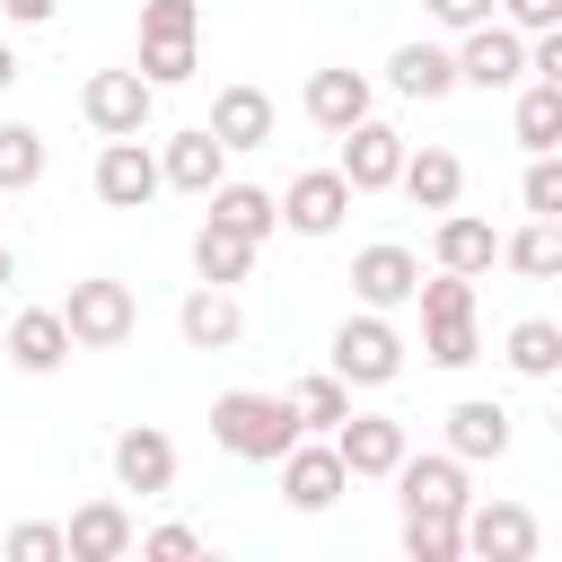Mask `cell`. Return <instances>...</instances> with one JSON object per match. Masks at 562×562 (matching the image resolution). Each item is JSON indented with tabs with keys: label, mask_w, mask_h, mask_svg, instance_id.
<instances>
[{
	"label": "cell",
	"mask_w": 562,
	"mask_h": 562,
	"mask_svg": "<svg viewBox=\"0 0 562 562\" xmlns=\"http://www.w3.org/2000/svg\"><path fill=\"white\" fill-rule=\"evenodd\" d=\"M211 439H220L228 457H246V465H281V457L307 439V422H299V404H290V395L228 386V395L211 404Z\"/></svg>",
	"instance_id": "obj_1"
},
{
	"label": "cell",
	"mask_w": 562,
	"mask_h": 562,
	"mask_svg": "<svg viewBox=\"0 0 562 562\" xmlns=\"http://www.w3.org/2000/svg\"><path fill=\"white\" fill-rule=\"evenodd\" d=\"M61 316H70V342H79V351H123V342H132V325H140V307H132V290H123L114 272L70 281Z\"/></svg>",
	"instance_id": "obj_2"
},
{
	"label": "cell",
	"mask_w": 562,
	"mask_h": 562,
	"mask_svg": "<svg viewBox=\"0 0 562 562\" xmlns=\"http://www.w3.org/2000/svg\"><path fill=\"white\" fill-rule=\"evenodd\" d=\"M334 369H342L351 386H386V378L404 369V334L386 325V307H360V316L334 325Z\"/></svg>",
	"instance_id": "obj_3"
},
{
	"label": "cell",
	"mask_w": 562,
	"mask_h": 562,
	"mask_svg": "<svg viewBox=\"0 0 562 562\" xmlns=\"http://www.w3.org/2000/svg\"><path fill=\"white\" fill-rule=\"evenodd\" d=\"M149 105H158V79H140V61H132V70H97V79L79 88V114H88L105 140L149 132Z\"/></svg>",
	"instance_id": "obj_4"
},
{
	"label": "cell",
	"mask_w": 562,
	"mask_h": 562,
	"mask_svg": "<svg viewBox=\"0 0 562 562\" xmlns=\"http://www.w3.org/2000/svg\"><path fill=\"white\" fill-rule=\"evenodd\" d=\"M351 202H360V193H351L342 167H307V176L281 184V228H290V237H334Z\"/></svg>",
	"instance_id": "obj_5"
},
{
	"label": "cell",
	"mask_w": 562,
	"mask_h": 562,
	"mask_svg": "<svg viewBox=\"0 0 562 562\" xmlns=\"http://www.w3.org/2000/svg\"><path fill=\"white\" fill-rule=\"evenodd\" d=\"M158 184H167V167H158V149H149L140 132H123V140L97 149V202H105V211H140Z\"/></svg>",
	"instance_id": "obj_6"
},
{
	"label": "cell",
	"mask_w": 562,
	"mask_h": 562,
	"mask_svg": "<svg viewBox=\"0 0 562 562\" xmlns=\"http://www.w3.org/2000/svg\"><path fill=\"white\" fill-rule=\"evenodd\" d=\"M334 448H342L351 483H395V465L413 457V439H404V422H395V413H351V422L334 430Z\"/></svg>",
	"instance_id": "obj_7"
},
{
	"label": "cell",
	"mask_w": 562,
	"mask_h": 562,
	"mask_svg": "<svg viewBox=\"0 0 562 562\" xmlns=\"http://www.w3.org/2000/svg\"><path fill=\"white\" fill-rule=\"evenodd\" d=\"M457 79H465V88H518V79H527V35H518L509 18H501V26H492V18L465 26V44H457Z\"/></svg>",
	"instance_id": "obj_8"
},
{
	"label": "cell",
	"mask_w": 562,
	"mask_h": 562,
	"mask_svg": "<svg viewBox=\"0 0 562 562\" xmlns=\"http://www.w3.org/2000/svg\"><path fill=\"white\" fill-rule=\"evenodd\" d=\"M404 158H413V149H404V132L369 114V123H351V132H342V158H334V167L351 176V193H386V184H404Z\"/></svg>",
	"instance_id": "obj_9"
},
{
	"label": "cell",
	"mask_w": 562,
	"mask_h": 562,
	"mask_svg": "<svg viewBox=\"0 0 562 562\" xmlns=\"http://www.w3.org/2000/svg\"><path fill=\"white\" fill-rule=\"evenodd\" d=\"M342 483H351V465H342L334 430H325V439H299V448L281 457V501H290V509H334Z\"/></svg>",
	"instance_id": "obj_10"
},
{
	"label": "cell",
	"mask_w": 562,
	"mask_h": 562,
	"mask_svg": "<svg viewBox=\"0 0 562 562\" xmlns=\"http://www.w3.org/2000/svg\"><path fill=\"white\" fill-rule=\"evenodd\" d=\"M395 501H404V518L413 509H448V518H465V457L457 448H439V457H404L395 465Z\"/></svg>",
	"instance_id": "obj_11"
},
{
	"label": "cell",
	"mask_w": 562,
	"mask_h": 562,
	"mask_svg": "<svg viewBox=\"0 0 562 562\" xmlns=\"http://www.w3.org/2000/svg\"><path fill=\"white\" fill-rule=\"evenodd\" d=\"M351 290H360V307H404V299H422V255L378 237L351 255Z\"/></svg>",
	"instance_id": "obj_12"
},
{
	"label": "cell",
	"mask_w": 562,
	"mask_h": 562,
	"mask_svg": "<svg viewBox=\"0 0 562 562\" xmlns=\"http://www.w3.org/2000/svg\"><path fill=\"white\" fill-rule=\"evenodd\" d=\"M465 553L527 562L536 553V509H518V501H465Z\"/></svg>",
	"instance_id": "obj_13"
},
{
	"label": "cell",
	"mask_w": 562,
	"mask_h": 562,
	"mask_svg": "<svg viewBox=\"0 0 562 562\" xmlns=\"http://www.w3.org/2000/svg\"><path fill=\"white\" fill-rule=\"evenodd\" d=\"M158 167H167L176 193H202V202H211V193L228 184V140H220L211 123H193V132H176V140L158 149Z\"/></svg>",
	"instance_id": "obj_14"
},
{
	"label": "cell",
	"mask_w": 562,
	"mask_h": 562,
	"mask_svg": "<svg viewBox=\"0 0 562 562\" xmlns=\"http://www.w3.org/2000/svg\"><path fill=\"white\" fill-rule=\"evenodd\" d=\"M70 351H79V342H70V316H61V307H18V316H9V369L53 378Z\"/></svg>",
	"instance_id": "obj_15"
},
{
	"label": "cell",
	"mask_w": 562,
	"mask_h": 562,
	"mask_svg": "<svg viewBox=\"0 0 562 562\" xmlns=\"http://www.w3.org/2000/svg\"><path fill=\"white\" fill-rule=\"evenodd\" d=\"M176 334H184L193 351H237V334H246V307L228 299V281H202V290H184V307H176Z\"/></svg>",
	"instance_id": "obj_16"
},
{
	"label": "cell",
	"mask_w": 562,
	"mask_h": 562,
	"mask_svg": "<svg viewBox=\"0 0 562 562\" xmlns=\"http://www.w3.org/2000/svg\"><path fill=\"white\" fill-rule=\"evenodd\" d=\"M61 536H70V562H123V553L140 544V527H132L123 501H79Z\"/></svg>",
	"instance_id": "obj_17"
},
{
	"label": "cell",
	"mask_w": 562,
	"mask_h": 562,
	"mask_svg": "<svg viewBox=\"0 0 562 562\" xmlns=\"http://www.w3.org/2000/svg\"><path fill=\"white\" fill-rule=\"evenodd\" d=\"M114 483H123V492H176V439L149 430V422H132V430L114 439Z\"/></svg>",
	"instance_id": "obj_18"
},
{
	"label": "cell",
	"mask_w": 562,
	"mask_h": 562,
	"mask_svg": "<svg viewBox=\"0 0 562 562\" xmlns=\"http://www.w3.org/2000/svg\"><path fill=\"white\" fill-rule=\"evenodd\" d=\"M430 263H439V272H492V263H501L492 220H474V211H439V228H430Z\"/></svg>",
	"instance_id": "obj_19"
},
{
	"label": "cell",
	"mask_w": 562,
	"mask_h": 562,
	"mask_svg": "<svg viewBox=\"0 0 562 562\" xmlns=\"http://www.w3.org/2000/svg\"><path fill=\"white\" fill-rule=\"evenodd\" d=\"M509 404H492V395H465L457 413H448V448L465 457V465H483V457H509Z\"/></svg>",
	"instance_id": "obj_20"
},
{
	"label": "cell",
	"mask_w": 562,
	"mask_h": 562,
	"mask_svg": "<svg viewBox=\"0 0 562 562\" xmlns=\"http://www.w3.org/2000/svg\"><path fill=\"white\" fill-rule=\"evenodd\" d=\"M386 79H395V97H422V105H430V97H448V88H465V79H457V53H448V44H422V35H413V44H395Z\"/></svg>",
	"instance_id": "obj_21"
},
{
	"label": "cell",
	"mask_w": 562,
	"mask_h": 562,
	"mask_svg": "<svg viewBox=\"0 0 562 562\" xmlns=\"http://www.w3.org/2000/svg\"><path fill=\"white\" fill-rule=\"evenodd\" d=\"M307 123L334 132V140H342L351 123H369V79H360V70H316V79H307Z\"/></svg>",
	"instance_id": "obj_22"
},
{
	"label": "cell",
	"mask_w": 562,
	"mask_h": 562,
	"mask_svg": "<svg viewBox=\"0 0 562 562\" xmlns=\"http://www.w3.org/2000/svg\"><path fill=\"white\" fill-rule=\"evenodd\" d=\"M211 132H220L228 149H263V140H272V97L246 88V79L220 88V97H211Z\"/></svg>",
	"instance_id": "obj_23"
},
{
	"label": "cell",
	"mask_w": 562,
	"mask_h": 562,
	"mask_svg": "<svg viewBox=\"0 0 562 562\" xmlns=\"http://www.w3.org/2000/svg\"><path fill=\"white\" fill-rule=\"evenodd\" d=\"M404 193H413V211H457V193H465V158L457 149H413L404 158Z\"/></svg>",
	"instance_id": "obj_24"
},
{
	"label": "cell",
	"mask_w": 562,
	"mask_h": 562,
	"mask_svg": "<svg viewBox=\"0 0 562 562\" xmlns=\"http://www.w3.org/2000/svg\"><path fill=\"white\" fill-rule=\"evenodd\" d=\"M193 272H202V281H246V272H255V237L228 228V220H202V228H193Z\"/></svg>",
	"instance_id": "obj_25"
},
{
	"label": "cell",
	"mask_w": 562,
	"mask_h": 562,
	"mask_svg": "<svg viewBox=\"0 0 562 562\" xmlns=\"http://www.w3.org/2000/svg\"><path fill=\"white\" fill-rule=\"evenodd\" d=\"M211 220H228V228H246V237L263 246V237L281 228V193H263V184H237V176H228V184L211 193Z\"/></svg>",
	"instance_id": "obj_26"
},
{
	"label": "cell",
	"mask_w": 562,
	"mask_h": 562,
	"mask_svg": "<svg viewBox=\"0 0 562 562\" xmlns=\"http://www.w3.org/2000/svg\"><path fill=\"white\" fill-rule=\"evenodd\" d=\"M501 360H509L518 378H553V369H562V325H553V316H518L509 342H501Z\"/></svg>",
	"instance_id": "obj_27"
},
{
	"label": "cell",
	"mask_w": 562,
	"mask_h": 562,
	"mask_svg": "<svg viewBox=\"0 0 562 562\" xmlns=\"http://www.w3.org/2000/svg\"><path fill=\"white\" fill-rule=\"evenodd\" d=\"M501 263L527 281H562V220H527L518 237H501Z\"/></svg>",
	"instance_id": "obj_28"
},
{
	"label": "cell",
	"mask_w": 562,
	"mask_h": 562,
	"mask_svg": "<svg viewBox=\"0 0 562 562\" xmlns=\"http://www.w3.org/2000/svg\"><path fill=\"white\" fill-rule=\"evenodd\" d=\"M290 404H299L307 430H342V422H351V378H342V369H316V378L290 386Z\"/></svg>",
	"instance_id": "obj_29"
},
{
	"label": "cell",
	"mask_w": 562,
	"mask_h": 562,
	"mask_svg": "<svg viewBox=\"0 0 562 562\" xmlns=\"http://www.w3.org/2000/svg\"><path fill=\"white\" fill-rule=\"evenodd\" d=\"M404 553H413V562H457V553H465V518L413 509V518H404Z\"/></svg>",
	"instance_id": "obj_30"
},
{
	"label": "cell",
	"mask_w": 562,
	"mask_h": 562,
	"mask_svg": "<svg viewBox=\"0 0 562 562\" xmlns=\"http://www.w3.org/2000/svg\"><path fill=\"white\" fill-rule=\"evenodd\" d=\"M509 123H518L527 149H562V88H553V79L518 88V114H509Z\"/></svg>",
	"instance_id": "obj_31"
},
{
	"label": "cell",
	"mask_w": 562,
	"mask_h": 562,
	"mask_svg": "<svg viewBox=\"0 0 562 562\" xmlns=\"http://www.w3.org/2000/svg\"><path fill=\"white\" fill-rule=\"evenodd\" d=\"M44 184V132L35 123H0V193Z\"/></svg>",
	"instance_id": "obj_32"
},
{
	"label": "cell",
	"mask_w": 562,
	"mask_h": 562,
	"mask_svg": "<svg viewBox=\"0 0 562 562\" xmlns=\"http://www.w3.org/2000/svg\"><path fill=\"white\" fill-rule=\"evenodd\" d=\"M193 70H202V44H193V35H140V79L184 88Z\"/></svg>",
	"instance_id": "obj_33"
},
{
	"label": "cell",
	"mask_w": 562,
	"mask_h": 562,
	"mask_svg": "<svg viewBox=\"0 0 562 562\" xmlns=\"http://www.w3.org/2000/svg\"><path fill=\"white\" fill-rule=\"evenodd\" d=\"M422 351H430V369H474L483 334H474V316H439V325H422Z\"/></svg>",
	"instance_id": "obj_34"
},
{
	"label": "cell",
	"mask_w": 562,
	"mask_h": 562,
	"mask_svg": "<svg viewBox=\"0 0 562 562\" xmlns=\"http://www.w3.org/2000/svg\"><path fill=\"white\" fill-rule=\"evenodd\" d=\"M518 202H527L536 220H562V149H536V158H527V184H518Z\"/></svg>",
	"instance_id": "obj_35"
},
{
	"label": "cell",
	"mask_w": 562,
	"mask_h": 562,
	"mask_svg": "<svg viewBox=\"0 0 562 562\" xmlns=\"http://www.w3.org/2000/svg\"><path fill=\"white\" fill-rule=\"evenodd\" d=\"M9 562H61L70 553V536L61 527H44V518H26V527H9V544H0Z\"/></svg>",
	"instance_id": "obj_36"
},
{
	"label": "cell",
	"mask_w": 562,
	"mask_h": 562,
	"mask_svg": "<svg viewBox=\"0 0 562 562\" xmlns=\"http://www.w3.org/2000/svg\"><path fill=\"white\" fill-rule=\"evenodd\" d=\"M140 35H202V0H140Z\"/></svg>",
	"instance_id": "obj_37"
},
{
	"label": "cell",
	"mask_w": 562,
	"mask_h": 562,
	"mask_svg": "<svg viewBox=\"0 0 562 562\" xmlns=\"http://www.w3.org/2000/svg\"><path fill=\"white\" fill-rule=\"evenodd\" d=\"M501 18H509L518 35H553V26H562V0H501Z\"/></svg>",
	"instance_id": "obj_38"
},
{
	"label": "cell",
	"mask_w": 562,
	"mask_h": 562,
	"mask_svg": "<svg viewBox=\"0 0 562 562\" xmlns=\"http://www.w3.org/2000/svg\"><path fill=\"white\" fill-rule=\"evenodd\" d=\"M140 553H158V562H184V553H202V536H193V527H149V536H140Z\"/></svg>",
	"instance_id": "obj_39"
},
{
	"label": "cell",
	"mask_w": 562,
	"mask_h": 562,
	"mask_svg": "<svg viewBox=\"0 0 562 562\" xmlns=\"http://www.w3.org/2000/svg\"><path fill=\"white\" fill-rule=\"evenodd\" d=\"M422 9H430L439 26H457V35H465V26H483V18L501 9V0H422Z\"/></svg>",
	"instance_id": "obj_40"
},
{
	"label": "cell",
	"mask_w": 562,
	"mask_h": 562,
	"mask_svg": "<svg viewBox=\"0 0 562 562\" xmlns=\"http://www.w3.org/2000/svg\"><path fill=\"white\" fill-rule=\"evenodd\" d=\"M527 70L562 88V26H553V35H527Z\"/></svg>",
	"instance_id": "obj_41"
},
{
	"label": "cell",
	"mask_w": 562,
	"mask_h": 562,
	"mask_svg": "<svg viewBox=\"0 0 562 562\" xmlns=\"http://www.w3.org/2000/svg\"><path fill=\"white\" fill-rule=\"evenodd\" d=\"M53 9H61V0H0V18H9V26H44Z\"/></svg>",
	"instance_id": "obj_42"
},
{
	"label": "cell",
	"mask_w": 562,
	"mask_h": 562,
	"mask_svg": "<svg viewBox=\"0 0 562 562\" xmlns=\"http://www.w3.org/2000/svg\"><path fill=\"white\" fill-rule=\"evenodd\" d=\"M9 281H18V255H9V237H0V290H9Z\"/></svg>",
	"instance_id": "obj_43"
},
{
	"label": "cell",
	"mask_w": 562,
	"mask_h": 562,
	"mask_svg": "<svg viewBox=\"0 0 562 562\" xmlns=\"http://www.w3.org/2000/svg\"><path fill=\"white\" fill-rule=\"evenodd\" d=\"M9 79H18V53H9V35H0V88H9Z\"/></svg>",
	"instance_id": "obj_44"
},
{
	"label": "cell",
	"mask_w": 562,
	"mask_h": 562,
	"mask_svg": "<svg viewBox=\"0 0 562 562\" xmlns=\"http://www.w3.org/2000/svg\"><path fill=\"white\" fill-rule=\"evenodd\" d=\"M0 360H9V325H0Z\"/></svg>",
	"instance_id": "obj_45"
},
{
	"label": "cell",
	"mask_w": 562,
	"mask_h": 562,
	"mask_svg": "<svg viewBox=\"0 0 562 562\" xmlns=\"http://www.w3.org/2000/svg\"><path fill=\"white\" fill-rule=\"evenodd\" d=\"M553 439H562V413H553Z\"/></svg>",
	"instance_id": "obj_46"
}]
</instances>
